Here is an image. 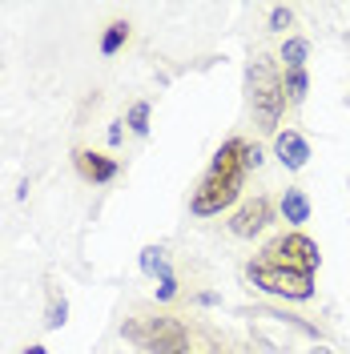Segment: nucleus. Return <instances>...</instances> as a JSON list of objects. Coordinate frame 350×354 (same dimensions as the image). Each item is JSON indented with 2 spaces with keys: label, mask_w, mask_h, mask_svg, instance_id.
I'll return each mask as SVG.
<instances>
[{
  "label": "nucleus",
  "mask_w": 350,
  "mask_h": 354,
  "mask_svg": "<svg viewBox=\"0 0 350 354\" xmlns=\"http://www.w3.org/2000/svg\"><path fill=\"white\" fill-rule=\"evenodd\" d=\"M294 24V8L290 4H278V8H270V32H286Z\"/></svg>",
  "instance_id": "dca6fc26"
},
{
  "label": "nucleus",
  "mask_w": 350,
  "mask_h": 354,
  "mask_svg": "<svg viewBox=\"0 0 350 354\" xmlns=\"http://www.w3.org/2000/svg\"><path fill=\"white\" fill-rule=\"evenodd\" d=\"M24 354H48V351H44V346H28Z\"/></svg>",
  "instance_id": "aec40b11"
},
{
  "label": "nucleus",
  "mask_w": 350,
  "mask_h": 354,
  "mask_svg": "<svg viewBox=\"0 0 350 354\" xmlns=\"http://www.w3.org/2000/svg\"><path fill=\"white\" fill-rule=\"evenodd\" d=\"M246 278L262 290V294H274V298H286V302H310L314 298V278L310 274L278 270V266L262 262V258H254V262L246 266Z\"/></svg>",
  "instance_id": "39448f33"
},
{
  "label": "nucleus",
  "mask_w": 350,
  "mask_h": 354,
  "mask_svg": "<svg viewBox=\"0 0 350 354\" xmlns=\"http://www.w3.org/2000/svg\"><path fill=\"white\" fill-rule=\"evenodd\" d=\"M262 262L278 266V270H294V274H318L322 266V254H318V242L302 234V230H286L278 238H270L262 245Z\"/></svg>",
  "instance_id": "20e7f679"
},
{
  "label": "nucleus",
  "mask_w": 350,
  "mask_h": 354,
  "mask_svg": "<svg viewBox=\"0 0 350 354\" xmlns=\"http://www.w3.org/2000/svg\"><path fill=\"white\" fill-rule=\"evenodd\" d=\"M141 274H149V278H165V274H174V270H169L165 254H161L157 245H145V250H141Z\"/></svg>",
  "instance_id": "f8f14e48"
},
{
  "label": "nucleus",
  "mask_w": 350,
  "mask_h": 354,
  "mask_svg": "<svg viewBox=\"0 0 350 354\" xmlns=\"http://www.w3.org/2000/svg\"><path fill=\"white\" fill-rule=\"evenodd\" d=\"M121 338L145 354H185L190 351L185 322L169 318V314H161V318H125L121 322Z\"/></svg>",
  "instance_id": "7ed1b4c3"
},
{
  "label": "nucleus",
  "mask_w": 350,
  "mask_h": 354,
  "mask_svg": "<svg viewBox=\"0 0 350 354\" xmlns=\"http://www.w3.org/2000/svg\"><path fill=\"white\" fill-rule=\"evenodd\" d=\"M125 125H129L137 137H149V101H137V105H129Z\"/></svg>",
  "instance_id": "4468645a"
},
{
  "label": "nucleus",
  "mask_w": 350,
  "mask_h": 354,
  "mask_svg": "<svg viewBox=\"0 0 350 354\" xmlns=\"http://www.w3.org/2000/svg\"><path fill=\"white\" fill-rule=\"evenodd\" d=\"M65 322H68V302H65V298H53V306H48V318H44V326H48V330H61Z\"/></svg>",
  "instance_id": "2eb2a0df"
},
{
  "label": "nucleus",
  "mask_w": 350,
  "mask_h": 354,
  "mask_svg": "<svg viewBox=\"0 0 350 354\" xmlns=\"http://www.w3.org/2000/svg\"><path fill=\"white\" fill-rule=\"evenodd\" d=\"M270 221H274V201L270 198H250L246 205H238L234 214H230V234L234 238H258L270 230Z\"/></svg>",
  "instance_id": "423d86ee"
},
{
  "label": "nucleus",
  "mask_w": 350,
  "mask_h": 354,
  "mask_svg": "<svg viewBox=\"0 0 350 354\" xmlns=\"http://www.w3.org/2000/svg\"><path fill=\"white\" fill-rule=\"evenodd\" d=\"M282 85H286V101H290V105H302L306 93H310L306 68H298V73H282Z\"/></svg>",
  "instance_id": "9b49d317"
},
{
  "label": "nucleus",
  "mask_w": 350,
  "mask_h": 354,
  "mask_svg": "<svg viewBox=\"0 0 350 354\" xmlns=\"http://www.w3.org/2000/svg\"><path fill=\"white\" fill-rule=\"evenodd\" d=\"M174 298H177V278L174 274L157 278V302H174Z\"/></svg>",
  "instance_id": "f3484780"
},
{
  "label": "nucleus",
  "mask_w": 350,
  "mask_h": 354,
  "mask_svg": "<svg viewBox=\"0 0 350 354\" xmlns=\"http://www.w3.org/2000/svg\"><path fill=\"white\" fill-rule=\"evenodd\" d=\"M306 57H310L306 37H286L282 53H278V65H282V73H298V68H306Z\"/></svg>",
  "instance_id": "9d476101"
},
{
  "label": "nucleus",
  "mask_w": 350,
  "mask_h": 354,
  "mask_svg": "<svg viewBox=\"0 0 350 354\" xmlns=\"http://www.w3.org/2000/svg\"><path fill=\"white\" fill-rule=\"evenodd\" d=\"M258 165H262V149L250 145L246 137L221 141L214 161H210V169L201 174L197 189L190 194V214H194V218H218V214H225V209L241 198L246 174L258 169Z\"/></svg>",
  "instance_id": "f257e3e1"
},
{
  "label": "nucleus",
  "mask_w": 350,
  "mask_h": 354,
  "mask_svg": "<svg viewBox=\"0 0 350 354\" xmlns=\"http://www.w3.org/2000/svg\"><path fill=\"white\" fill-rule=\"evenodd\" d=\"M278 214H282L294 230H302V225L310 221V198L302 194V189H286L282 201H278Z\"/></svg>",
  "instance_id": "1a4fd4ad"
},
{
  "label": "nucleus",
  "mask_w": 350,
  "mask_h": 354,
  "mask_svg": "<svg viewBox=\"0 0 350 354\" xmlns=\"http://www.w3.org/2000/svg\"><path fill=\"white\" fill-rule=\"evenodd\" d=\"M121 137H125V129H121V121H113V125H109V145H121Z\"/></svg>",
  "instance_id": "a211bd4d"
},
{
  "label": "nucleus",
  "mask_w": 350,
  "mask_h": 354,
  "mask_svg": "<svg viewBox=\"0 0 350 354\" xmlns=\"http://www.w3.org/2000/svg\"><path fill=\"white\" fill-rule=\"evenodd\" d=\"M246 85H250V113H254V125L266 137H278L286 113V85H282V65H274L270 57H258L250 73H246Z\"/></svg>",
  "instance_id": "f03ea898"
},
{
  "label": "nucleus",
  "mask_w": 350,
  "mask_h": 354,
  "mask_svg": "<svg viewBox=\"0 0 350 354\" xmlns=\"http://www.w3.org/2000/svg\"><path fill=\"white\" fill-rule=\"evenodd\" d=\"M274 157L282 161L286 169H306L310 141L298 129H278V137H274Z\"/></svg>",
  "instance_id": "6e6552de"
},
{
  "label": "nucleus",
  "mask_w": 350,
  "mask_h": 354,
  "mask_svg": "<svg viewBox=\"0 0 350 354\" xmlns=\"http://www.w3.org/2000/svg\"><path fill=\"white\" fill-rule=\"evenodd\" d=\"M194 302H197V306H218L221 298H218V294H197Z\"/></svg>",
  "instance_id": "6ab92c4d"
},
{
  "label": "nucleus",
  "mask_w": 350,
  "mask_h": 354,
  "mask_svg": "<svg viewBox=\"0 0 350 354\" xmlns=\"http://www.w3.org/2000/svg\"><path fill=\"white\" fill-rule=\"evenodd\" d=\"M73 169L81 174V181L89 185H109L113 177L121 174V165L113 157L97 153V149H73Z\"/></svg>",
  "instance_id": "0eeeda50"
},
{
  "label": "nucleus",
  "mask_w": 350,
  "mask_h": 354,
  "mask_svg": "<svg viewBox=\"0 0 350 354\" xmlns=\"http://www.w3.org/2000/svg\"><path fill=\"white\" fill-rule=\"evenodd\" d=\"M125 41H129V24H125V21H113L109 28H105V37H101V53H105V57H113V53H121V48H125Z\"/></svg>",
  "instance_id": "ddd939ff"
}]
</instances>
